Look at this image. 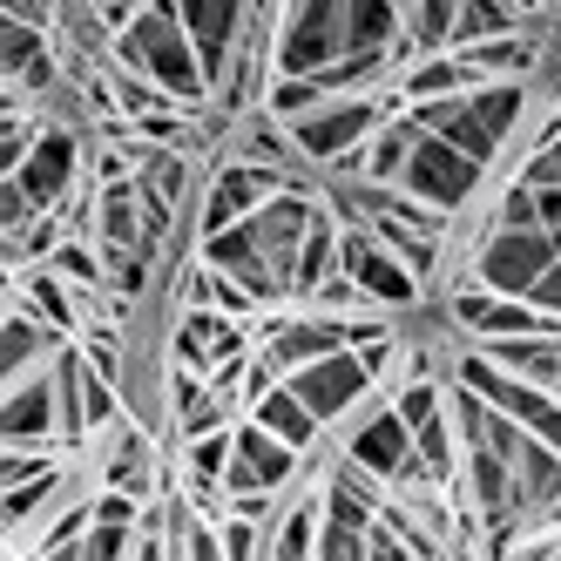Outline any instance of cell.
<instances>
[{"mask_svg":"<svg viewBox=\"0 0 561 561\" xmlns=\"http://www.w3.org/2000/svg\"><path fill=\"white\" fill-rule=\"evenodd\" d=\"M8 447H61V386H55V358L48 373L8 379V413H0Z\"/></svg>","mask_w":561,"mask_h":561,"instance_id":"cell-12","label":"cell"},{"mask_svg":"<svg viewBox=\"0 0 561 561\" xmlns=\"http://www.w3.org/2000/svg\"><path fill=\"white\" fill-rule=\"evenodd\" d=\"M305 305H311V311H332V318H358V311H386V305H379V298H373L366 285H358L352 271H332V277H325V285H318V291H311Z\"/></svg>","mask_w":561,"mask_h":561,"instance_id":"cell-19","label":"cell"},{"mask_svg":"<svg viewBox=\"0 0 561 561\" xmlns=\"http://www.w3.org/2000/svg\"><path fill=\"white\" fill-rule=\"evenodd\" d=\"M339 271H352L358 285H366L386 311H413L420 298H426V285H420V271L399 257L386 237L373 230V224H345V251H339Z\"/></svg>","mask_w":561,"mask_h":561,"instance_id":"cell-7","label":"cell"},{"mask_svg":"<svg viewBox=\"0 0 561 561\" xmlns=\"http://www.w3.org/2000/svg\"><path fill=\"white\" fill-rule=\"evenodd\" d=\"M318 535H325V501L311 488L305 501H285V514L271 520V561H318Z\"/></svg>","mask_w":561,"mask_h":561,"instance_id":"cell-18","label":"cell"},{"mask_svg":"<svg viewBox=\"0 0 561 561\" xmlns=\"http://www.w3.org/2000/svg\"><path fill=\"white\" fill-rule=\"evenodd\" d=\"M285 183H305V176H291V170H271V163H251V156H224V163L210 170V183H204V210H196V237H217V230H230V224H244V217H257L264 204Z\"/></svg>","mask_w":561,"mask_h":561,"instance_id":"cell-5","label":"cell"},{"mask_svg":"<svg viewBox=\"0 0 561 561\" xmlns=\"http://www.w3.org/2000/svg\"><path fill=\"white\" fill-rule=\"evenodd\" d=\"M352 345V332H345V318H332V311H264L257 318V358H264V366L271 373H305V366H318V358H332V352H345Z\"/></svg>","mask_w":561,"mask_h":561,"instance_id":"cell-4","label":"cell"},{"mask_svg":"<svg viewBox=\"0 0 561 561\" xmlns=\"http://www.w3.org/2000/svg\"><path fill=\"white\" fill-rule=\"evenodd\" d=\"M8 176L27 190V204H34V210H61L68 196H75V183H82V136L61 129V123H48L42 136H34L27 163L8 170Z\"/></svg>","mask_w":561,"mask_h":561,"instance_id":"cell-11","label":"cell"},{"mask_svg":"<svg viewBox=\"0 0 561 561\" xmlns=\"http://www.w3.org/2000/svg\"><path fill=\"white\" fill-rule=\"evenodd\" d=\"M366 554H373V528L325 520V535H318V561H366Z\"/></svg>","mask_w":561,"mask_h":561,"instance_id":"cell-20","label":"cell"},{"mask_svg":"<svg viewBox=\"0 0 561 561\" xmlns=\"http://www.w3.org/2000/svg\"><path fill=\"white\" fill-rule=\"evenodd\" d=\"M480 183H488V163L480 156H467L460 142H447V136H420V149H413V163H407V176H399V190L407 196H420V204H433V210H467L473 196H480Z\"/></svg>","mask_w":561,"mask_h":561,"instance_id":"cell-6","label":"cell"},{"mask_svg":"<svg viewBox=\"0 0 561 561\" xmlns=\"http://www.w3.org/2000/svg\"><path fill=\"white\" fill-rule=\"evenodd\" d=\"M108 61H123V68L149 75V82L163 89L183 115H204V108L217 102L210 75H204V55H196L190 27H183V14H176V0H149V8L108 42Z\"/></svg>","mask_w":561,"mask_h":561,"instance_id":"cell-1","label":"cell"},{"mask_svg":"<svg viewBox=\"0 0 561 561\" xmlns=\"http://www.w3.org/2000/svg\"><path fill=\"white\" fill-rule=\"evenodd\" d=\"M480 82V75L467 68V55L454 48V55H420V61H399V75H392V89H399V102L407 108H420V102H447V95H467Z\"/></svg>","mask_w":561,"mask_h":561,"instance_id":"cell-15","label":"cell"},{"mask_svg":"<svg viewBox=\"0 0 561 561\" xmlns=\"http://www.w3.org/2000/svg\"><path fill=\"white\" fill-rule=\"evenodd\" d=\"M102 488H123V494H136V501H149V494H156V460H149V439H142L129 420H115V426H108Z\"/></svg>","mask_w":561,"mask_h":561,"instance_id":"cell-16","label":"cell"},{"mask_svg":"<svg viewBox=\"0 0 561 561\" xmlns=\"http://www.w3.org/2000/svg\"><path fill=\"white\" fill-rule=\"evenodd\" d=\"M176 14L190 27L196 55H204L210 89H224L230 68H237V42H244V27L257 21V0H176Z\"/></svg>","mask_w":561,"mask_h":561,"instance_id":"cell-10","label":"cell"},{"mask_svg":"<svg viewBox=\"0 0 561 561\" xmlns=\"http://www.w3.org/2000/svg\"><path fill=\"white\" fill-rule=\"evenodd\" d=\"M8 8V21H27V27H55L61 8H48V0H0Z\"/></svg>","mask_w":561,"mask_h":561,"instance_id":"cell-22","label":"cell"},{"mask_svg":"<svg viewBox=\"0 0 561 561\" xmlns=\"http://www.w3.org/2000/svg\"><path fill=\"white\" fill-rule=\"evenodd\" d=\"M541 8H548V0H541Z\"/></svg>","mask_w":561,"mask_h":561,"instance_id":"cell-23","label":"cell"},{"mask_svg":"<svg viewBox=\"0 0 561 561\" xmlns=\"http://www.w3.org/2000/svg\"><path fill=\"white\" fill-rule=\"evenodd\" d=\"M291 392H298V399H305V407L325 420V426H339V420H352L358 407H373L379 379L366 373V358L345 345V352H332V358H318V366L291 373Z\"/></svg>","mask_w":561,"mask_h":561,"instance_id":"cell-9","label":"cell"},{"mask_svg":"<svg viewBox=\"0 0 561 561\" xmlns=\"http://www.w3.org/2000/svg\"><path fill=\"white\" fill-rule=\"evenodd\" d=\"M420 129L460 142L467 156H480V163H494L501 142H514L520 129H528V82H473L467 95H447V102H420L407 108Z\"/></svg>","mask_w":561,"mask_h":561,"instance_id":"cell-2","label":"cell"},{"mask_svg":"<svg viewBox=\"0 0 561 561\" xmlns=\"http://www.w3.org/2000/svg\"><path fill=\"white\" fill-rule=\"evenodd\" d=\"M61 345H68V339H61L34 305H21V298L8 305V325H0V373H8V379L42 373V358H55Z\"/></svg>","mask_w":561,"mask_h":561,"instance_id":"cell-14","label":"cell"},{"mask_svg":"<svg viewBox=\"0 0 561 561\" xmlns=\"http://www.w3.org/2000/svg\"><path fill=\"white\" fill-rule=\"evenodd\" d=\"M251 420L271 426V433L285 439V447H298V454H311V447H318V433H325V420H318L305 399L291 392V379H277V386L257 399V407H251Z\"/></svg>","mask_w":561,"mask_h":561,"instance_id":"cell-17","label":"cell"},{"mask_svg":"<svg viewBox=\"0 0 561 561\" xmlns=\"http://www.w3.org/2000/svg\"><path fill=\"white\" fill-rule=\"evenodd\" d=\"M366 561H426V554H420L407 535H399L392 520H379V528H373V554H366Z\"/></svg>","mask_w":561,"mask_h":561,"instance_id":"cell-21","label":"cell"},{"mask_svg":"<svg viewBox=\"0 0 561 561\" xmlns=\"http://www.w3.org/2000/svg\"><path fill=\"white\" fill-rule=\"evenodd\" d=\"M305 454L285 447L271 426L257 420H237V447H230V467H224V494H285L298 480Z\"/></svg>","mask_w":561,"mask_h":561,"instance_id":"cell-8","label":"cell"},{"mask_svg":"<svg viewBox=\"0 0 561 561\" xmlns=\"http://www.w3.org/2000/svg\"><path fill=\"white\" fill-rule=\"evenodd\" d=\"M561 257V244L541 230V224H528V230H507V224H488L480 230V244H473V285L480 291H501V298H528L535 285H541V271Z\"/></svg>","mask_w":561,"mask_h":561,"instance_id":"cell-3","label":"cell"},{"mask_svg":"<svg viewBox=\"0 0 561 561\" xmlns=\"http://www.w3.org/2000/svg\"><path fill=\"white\" fill-rule=\"evenodd\" d=\"M89 237L102 244V257L156 251L149 244V210H142V183H102L95 190V224H89Z\"/></svg>","mask_w":561,"mask_h":561,"instance_id":"cell-13","label":"cell"}]
</instances>
